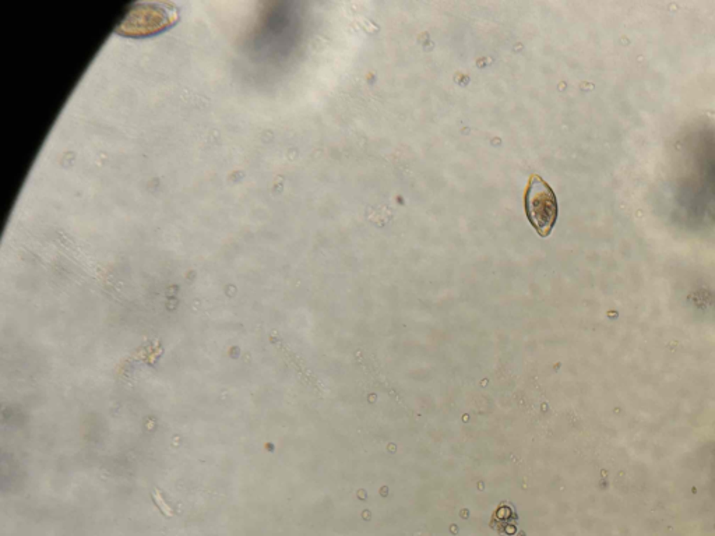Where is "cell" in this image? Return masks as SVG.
Wrapping results in <instances>:
<instances>
[{
    "mask_svg": "<svg viewBox=\"0 0 715 536\" xmlns=\"http://www.w3.org/2000/svg\"><path fill=\"white\" fill-rule=\"evenodd\" d=\"M524 209L529 224L541 238H548L557 221V200L552 188L538 175L529 178Z\"/></svg>",
    "mask_w": 715,
    "mask_h": 536,
    "instance_id": "1",
    "label": "cell"
},
{
    "mask_svg": "<svg viewBox=\"0 0 715 536\" xmlns=\"http://www.w3.org/2000/svg\"><path fill=\"white\" fill-rule=\"evenodd\" d=\"M176 20V8L171 3H139L133 6L118 31L125 35H147L160 31Z\"/></svg>",
    "mask_w": 715,
    "mask_h": 536,
    "instance_id": "2",
    "label": "cell"
},
{
    "mask_svg": "<svg viewBox=\"0 0 715 536\" xmlns=\"http://www.w3.org/2000/svg\"><path fill=\"white\" fill-rule=\"evenodd\" d=\"M601 477H602V478H606V477H608V471H606V470H602V471H601Z\"/></svg>",
    "mask_w": 715,
    "mask_h": 536,
    "instance_id": "3",
    "label": "cell"
},
{
    "mask_svg": "<svg viewBox=\"0 0 715 536\" xmlns=\"http://www.w3.org/2000/svg\"><path fill=\"white\" fill-rule=\"evenodd\" d=\"M692 493H693V495H696V493H697V488H692Z\"/></svg>",
    "mask_w": 715,
    "mask_h": 536,
    "instance_id": "4",
    "label": "cell"
}]
</instances>
